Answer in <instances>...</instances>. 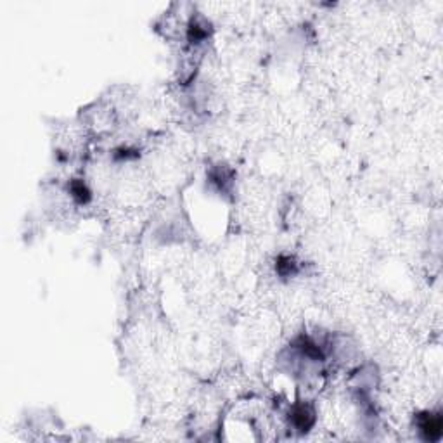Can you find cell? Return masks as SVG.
I'll use <instances>...</instances> for the list:
<instances>
[{
	"mask_svg": "<svg viewBox=\"0 0 443 443\" xmlns=\"http://www.w3.org/2000/svg\"><path fill=\"white\" fill-rule=\"evenodd\" d=\"M289 424L298 433H306L315 424V411L306 402H296L289 411Z\"/></svg>",
	"mask_w": 443,
	"mask_h": 443,
	"instance_id": "obj_1",
	"label": "cell"
},
{
	"mask_svg": "<svg viewBox=\"0 0 443 443\" xmlns=\"http://www.w3.org/2000/svg\"><path fill=\"white\" fill-rule=\"evenodd\" d=\"M70 194L78 204H87V203H90V199H92V190L88 189V186L81 179L71 180Z\"/></svg>",
	"mask_w": 443,
	"mask_h": 443,
	"instance_id": "obj_4",
	"label": "cell"
},
{
	"mask_svg": "<svg viewBox=\"0 0 443 443\" xmlns=\"http://www.w3.org/2000/svg\"><path fill=\"white\" fill-rule=\"evenodd\" d=\"M275 270L281 277H291L298 272V264L291 257H279L277 264H275Z\"/></svg>",
	"mask_w": 443,
	"mask_h": 443,
	"instance_id": "obj_5",
	"label": "cell"
},
{
	"mask_svg": "<svg viewBox=\"0 0 443 443\" xmlns=\"http://www.w3.org/2000/svg\"><path fill=\"white\" fill-rule=\"evenodd\" d=\"M417 428L422 438L428 440V442H436L442 436V415L435 414V412H424V414H421L417 417Z\"/></svg>",
	"mask_w": 443,
	"mask_h": 443,
	"instance_id": "obj_2",
	"label": "cell"
},
{
	"mask_svg": "<svg viewBox=\"0 0 443 443\" xmlns=\"http://www.w3.org/2000/svg\"><path fill=\"white\" fill-rule=\"evenodd\" d=\"M211 33V26L208 23V19H204L203 16H193L186 28V39L190 46L197 47L201 43H204L208 40Z\"/></svg>",
	"mask_w": 443,
	"mask_h": 443,
	"instance_id": "obj_3",
	"label": "cell"
}]
</instances>
